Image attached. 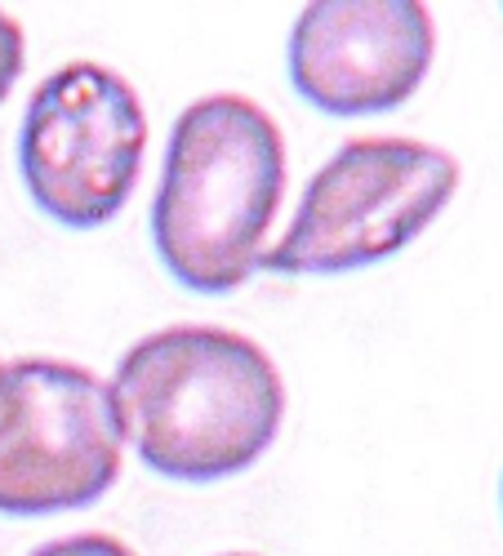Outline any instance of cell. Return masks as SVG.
Instances as JSON below:
<instances>
[{"mask_svg": "<svg viewBox=\"0 0 503 556\" xmlns=\"http://www.w3.org/2000/svg\"><path fill=\"white\" fill-rule=\"evenodd\" d=\"M112 401L125 441L169 481H223L267 454L286 419L272 356L232 330L169 326L116 365Z\"/></svg>", "mask_w": 503, "mask_h": 556, "instance_id": "6da1fadb", "label": "cell"}, {"mask_svg": "<svg viewBox=\"0 0 503 556\" xmlns=\"http://www.w3.org/2000/svg\"><path fill=\"white\" fill-rule=\"evenodd\" d=\"M286 197L281 129L254 99L205 94L169 129L152 201V245L197 294H232L267 250Z\"/></svg>", "mask_w": 503, "mask_h": 556, "instance_id": "7a4b0ae2", "label": "cell"}, {"mask_svg": "<svg viewBox=\"0 0 503 556\" xmlns=\"http://www.w3.org/2000/svg\"><path fill=\"white\" fill-rule=\"evenodd\" d=\"M460 188L450 152L419 138H348L307 178L299 210L259 267L277 276H339L405 250Z\"/></svg>", "mask_w": 503, "mask_h": 556, "instance_id": "3957f363", "label": "cell"}, {"mask_svg": "<svg viewBox=\"0 0 503 556\" xmlns=\"http://www.w3.org/2000/svg\"><path fill=\"white\" fill-rule=\"evenodd\" d=\"M148 116L134 85L103 63H63L23 112L18 169L32 201L63 227H103L143 169Z\"/></svg>", "mask_w": 503, "mask_h": 556, "instance_id": "277c9868", "label": "cell"}, {"mask_svg": "<svg viewBox=\"0 0 503 556\" xmlns=\"http://www.w3.org/2000/svg\"><path fill=\"white\" fill-rule=\"evenodd\" d=\"M10 409L0 419V513L45 517L89 507L121 477V414L89 369L27 356L10 365Z\"/></svg>", "mask_w": 503, "mask_h": 556, "instance_id": "5b68a950", "label": "cell"}, {"mask_svg": "<svg viewBox=\"0 0 503 556\" xmlns=\"http://www.w3.org/2000/svg\"><path fill=\"white\" fill-rule=\"evenodd\" d=\"M437 50L419 0H312L290 27V85L330 116L401 108L424 85Z\"/></svg>", "mask_w": 503, "mask_h": 556, "instance_id": "8992f818", "label": "cell"}, {"mask_svg": "<svg viewBox=\"0 0 503 556\" xmlns=\"http://www.w3.org/2000/svg\"><path fill=\"white\" fill-rule=\"evenodd\" d=\"M27 556H134L121 539L112 534H99V530H89V534H67V539H50V543H40L36 552Z\"/></svg>", "mask_w": 503, "mask_h": 556, "instance_id": "52a82bcc", "label": "cell"}, {"mask_svg": "<svg viewBox=\"0 0 503 556\" xmlns=\"http://www.w3.org/2000/svg\"><path fill=\"white\" fill-rule=\"evenodd\" d=\"M18 72H23V27H18V18L0 10V103L10 99Z\"/></svg>", "mask_w": 503, "mask_h": 556, "instance_id": "ba28073f", "label": "cell"}, {"mask_svg": "<svg viewBox=\"0 0 503 556\" xmlns=\"http://www.w3.org/2000/svg\"><path fill=\"white\" fill-rule=\"evenodd\" d=\"M10 396H14V388H10V365H0V419H5V409H10Z\"/></svg>", "mask_w": 503, "mask_h": 556, "instance_id": "9c48e42d", "label": "cell"}, {"mask_svg": "<svg viewBox=\"0 0 503 556\" xmlns=\"http://www.w3.org/2000/svg\"><path fill=\"white\" fill-rule=\"evenodd\" d=\"M227 556H250V552H227Z\"/></svg>", "mask_w": 503, "mask_h": 556, "instance_id": "30bf717a", "label": "cell"}]
</instances>
